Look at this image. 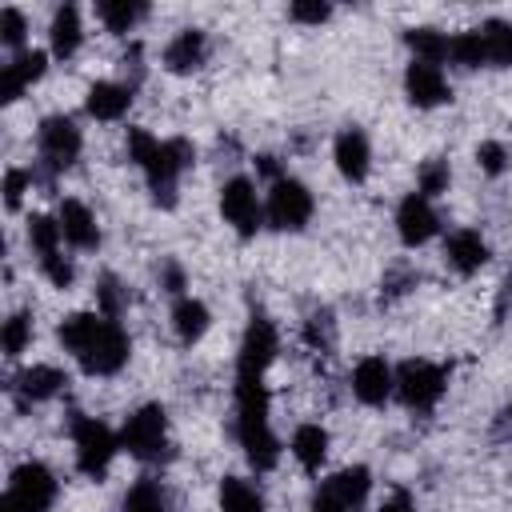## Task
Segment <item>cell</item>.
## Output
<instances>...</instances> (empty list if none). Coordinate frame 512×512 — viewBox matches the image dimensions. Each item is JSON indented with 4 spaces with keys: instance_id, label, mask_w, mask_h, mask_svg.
Segmentation results:
<instances>
[{
    "instance_id": "obj_35",
    "label": "cell",
    "mask_w": 512,
    "mask_h": 512,
    "mask_svg": "<svg viewBox=\"0 0 512 512\" xmlns=\"http://www.w3.org/2000/svg\"><path fill=\"white\" fill-rule=\"evenodd\" d=\"M28 184H32V176H28L24 168H8V172H4V204H8L12 212L20 208V196L28 192Z\"/></svg>"
},
{
    "instance_id": "obj_2",
    "label": "cell",
    "mask_w": 512,
    "mask_h": 512,
    "mask_svg": "<svg viewBox=\"0 0 512 512\" xmlns=\"http://www.w3.org/2000/svg\"><path fill=\"white\" fill-rule=\"evenodd\" d=\"M268 368L236 364V440L256 472H272L280 460V440L268 424Z\"/></svg>"
},
{
    "instance_id": "obj_37",
    "label": "cell",
    "mask_w": 512,
    "mask_h": 512,
    "mask_svg": "<svg viewBox=\"0 0 512 512\" xmlns=\"http://www.w3.org/2000/svg\"><path fill=\"white\" fill-rule=\"evenodd\" d=\"M120 284L112 280V276H104L100 280V288H96V296H100V308H104V316H112L116 320V312H120V292H116Z\"/></svg>"
},
{
    "instance_id": "obj_32",
    "label": "cell",
    "mask_w": 512,
    "mask_h": 512,
    "mask_svg": "<svg viewBox=\"0 0 512 512\" xmlns=\"http://www.w3.org/2000/svg\"><path fill=\"white\" fill-rule=\"evenodd\" d=\"M28 340H32V316H28V312H12V316L4 320V332H0L4 352H8V356H20V352L28 348Z\"/></svg>"
},
{
    "instance_id": "obj_12",
    "label": "cell",
    "mask_w": 512,
    "mask_h": 512,
    "mask_svg": "<svg viewBox=\"0 0 512 512\" xmlns=\"http://www.w3.org/2000/svg\"><path fill=\"white\" fill-rule=\"evenodd\" d=\"M396 392V372L384 364V356H364L356 368H352V396L368 408L384 404L388 396Z\"/></svg>"
},
{
    "instance_id": "obj_29",
    "label": "cell",
    "mask_w": 512,
    "mask_h": 512,
    "mask_svg": "<svg viewBox=\"0 0 512 512\" xmlns=\"http://www.w3.org/2000/svg\"><path fill=\"white\" fill-rule=\"evenodd\" d=\"M448 60H456L460 68H480L484 64V44H480V32H456L448 36Z\"/></svg>"
},
{
    "instance_id": "obj_13",
    "label": "cell",
    "mask_w": 512,
    "mask_h": 512,
    "mask_svg": "<svg viewBox=\"0 0 512 512\" xmlns=\"http://www.w3.org/2000/svg\"><path fill=\"white\" fill-rule=\"evenodd\" d=\"M404 92L416 108H436L444 100H452V88L440 72V64H428V60H412L408 72H404Z\"/></svg>"
},
{
    "instance_id": "obj_6",
    "label": "cell",
    "mask_w": 512,
    "mask_h": 512,
    "mask_svg": "<svg viewBox=\"0 0 512 512\" xmlns=\"http://www.w3.org/2000/svg\"><path fill=\"white\" fill-rule=\"evenodd\" d=\"M368 492H372V472L364 464H348L328 480H320L312 496V512H360L368 504Z\"/></svg>"
},
{
    "instance_id": "obj_15",
    "label": "cell",
    "mask_w": 512,
    "mask_h": 512,
    "mask_svg": "<svg viewBox=\"0 0 512 512\" xmlns=\"http://www.w3.org/2000/svg\"><path fill=\"white\" fill-rule=\"evenodd\" d=\"M44 68H48V52H40V48L20 52V56H16L12 64H4V72H0V100H4V104L20 100L24 88L44 76Z\"/></svg>"
},
{
    "instance_id": "obj_10",
    "label": "cell",
    "mask_w": 512,
    "mask_h": 512,
    "mask_svg": "<svg viewBox=\"0 0 512 512\" xmlns=\"http://www.w3.org/2000/svg\"><path fill=\"white\" fill-rule=\"evenodd\" d=\"M36 144H40V160L52 168V172H64L80 160V128L68 120V116H48L40 120V132H36Z\"/></svg>"
},
{
    "instance_id": "obj_1",
    "label": "cell",
    "mask_w": 512,
    "mask_h": 512,
    "mask_svg": "<svg viewBox=\"0 0 512 512\" xmlns=\"http://www.w3.org/2000/svg\"><path fill=\"white\" fill-rule=\"evenodd\" d=\"M56 336L88 376L120 372L128 364V352H132L128 332L120 328V320H112L104 312H72V316L60 320Z\"/></svg>"
},
{
    "instance_id": "obj_18",
    "label": "cell",
    "mask_w": 512,
    "mask_h": 512,
    "mask_svg": "<svg viewBox=\"0 0 512 512\" xmlns=\"http://www.w3.org/2000/svg\"><path fill=\"white\" fill-rule=\"evenodd\" d=\"M204 56H208L204 32H200V28H184V32H176V36L168 40V48H164V68L176 72V76H188V72H196V68L204 64Z\"/></svg>"
},
{
    "instance_id": "obj_19",
    "label": "cell",
    "mask_w": 512,
    "mask_h": 512,
    "mask_svg": "<svg viewBox=\"0 0 512 512\" xmlns=\"http://www.w3.org/2000/svg\"><path fill=\"white\" fill-rule=\"evenodd\" d=\"M84 108L96 120H120L132 108V88L128 84H116V80H96L88 88V96H84Z\"/></svg>"
},
{
    "instance_id": "obj_21",
    "label": "cell",
    "mask_w": 512,
    "mask_h": 512,
    "mask_svg": "<svg viewBox=\"0 0 512 512\" xmlns=\"http://www.w3.org/2000/svg\"><path fill=\"white\" fill-rule=\"evenodd\" d=\"M208 308L200 304V300H192V296H176V304H172V328H176V340L180 344H196L204 332H208Z\"/></svg>"
},
{
    "instance_id": "obj_36",
    "label": "cell",
    "mask_w": 512,
    "mask_h": 512,
    "mask_svg": "<svg viewBox=\"0 0 512 512\" xmlns=\"http://www.w3.org/2000/svg\"><path fill=\"white\" fill-rule=\"evenodd\" d=\"M288 16L300 20V24H324V20L332 16V8L320 4V0H296V4L288 8Z\"/></svg>"
},
{
    "instance_id": "obj_20",
    "label": "cell",
    "mask_w": 512,
    "mask_h": 512,
    "mask_svg": "<svg viewBox=\"0 0 512 512\" xmlns=\"http://www.w3.org/2000/svg\"><path fill=\"white\" fill-rule=\"evenodd\" d=\"M48 36H52V52H56L60 60L76 56V48H80V40H84L76 4H60V8L52 12V32H48Z\"/></svg>"
},
{
    "instance_id": "obj_41",
    "label": "cell",
    "mask_w": 512,
    "mask_h": 512,
    "mask_svg": "<svg viewBox=\"0 0 512 512\" xmlns=\"http://www.w3.org/2000/svg\"><path fill=\"white\" fill-rule=\"evenodd\" d=\"M164 280H168V292H180V288H184V276H180V268H176V264H168V268H164Z\"/></svg>"
},
{
    "instance_id": "obj_33",
    "label": "cell",
    "mask_w": 512,
    "mask_h": 512,
    "mask_svg": "<svg viewBox=\"0 0 512 512\" xmlns=\"http://www.w3.org/2000/svg\"><path fill=\"white\" fill-rule=\"evenodd\" d=\"M476 164H480V172L500 176V172L508 168V148H504L500 140H484V144L476 148Z\"/></svg>"
},
{
    "instance_id": "obj_28",
    "label": "cell",
    "mask_w": 512,
    "mask_h": 512,
    "mask_svg": "<svg viewBox=\"0 0 512 512\" xmlns=\"http://www.w3.org/2000/svg\"><path fill=\"white\" fill-rule=\"evenodd\" d=\"M60 240H64V232H60V224L56 220H48V216H28V244L36 248V256L40 260H48V256H56L60 252Z\"/></svg>"
},
{
    "instance_id": "obj_40",
    "label": "cell",
    "mask_w": 512,
    "mask_h": 512,
    "mask_svg": "<svg viewBox=\"0 0 512 512\" xmlns=\"http://www.w3.org/2000/svg\"><path fill=\"white\" fill-rule=\"evenodd\" d=\"M380 512H416L412 508V500H408V492H392L384 504H380Z\"/></svg>"
},
{
    "instance_id": "obj_4",
    "label": "cell",
    "mask_w": 512,
    "mask_h": 512,
    "mask_svg": "<svg viewBox=\"0 0 512 512\" xmlns=\"http://www.w3.org/2000/svg\"><path fill=\"white\" fill-rule=\"evenodd\" d=\"M120 448H128V456L144 460V464H160L172 456V440H168V412L160 404H144L136 408L124 428H120Z\"/></svg>"
},
{
    "instance_id": "obj_38",
    "label": "cell",
    "mask_w": 512,
    "mask_h": 512,
    "mask_svg": "<svg viewBox=\"0 0 512 512\" xmlns=\"http://www.w3.org/2000/svg\"><path fill=\"white\" fill-rule=\"evenodd\" d=\"M0 512H48V508H40L36 500H28V496L4 488V496H0Z\"/></svg>"
},
{
    "instance_id": "obj_23",
    "label": "cell",
    "mask_w": 512,
    "mask_h": 512,
    "mask_svg": "<svg viewBox=\"0 0 512 512\" xmlns=\"http://www.w3.org/2000/svg\"><path fill=\"white\" fill-rule=\"evenodd\" d=\"M292 456L300 460L304 472H320V464L328 456V432L320 424H300L292 432Z\"/></svg>"
},
{
    "instance_id": "obj_30",
    "label": "cell",
    "mask_w": 512,
    "mask_h": 512,
    "mask_svg": "<svg viewBox=\"0 0 512 512\" xmlns=\"http://www.w3.org/2000/svg\"><path fill=\"white\" fill-rule=\"evenodd\" d=\"M124 512H168V500L156 480H136L132 492L124 496Z\"/></svg>"
},
{
    "instance_id": "obj_8",
    "label": "cell",
    "mask_w": 512,
    "mask_h": 512,
    "mask_svg": "<svg viewBox=\"0 0 512 512\" xmlns=\"http://www.w3.org/2000/svg\"><path fill=\"white\" fill-rule=\"evenodd\" d=\"M312 192L296 180V176H280L268 188V204H264V220L276 232H300L312 220Z\"/></svg>"
},
{
    "instance_id": "obj_34",
    "label": "cell",
    "mask_w": 512,
    "mask_h": 512,
    "mask_svg": "<svg viewBox=\"0 0 512 512\" xmlns=\"http://www.w3.org/2000/svg\"><path fill=\"white\" fill-rule=\"evenodd\" d=\"M24 32H28L24 16H20L16 8H4V12H0V40H4L8 48H16V44H24Z\"/></svg>"
},
{
    "instance_id": "obj_24",
    "label": "cell",
    "mask_w": 512,
    "mask_h": 512,
    "mask_svg": "<svg viewBox=\"0 0 512 512\" xmlns=\"http://www.w3.org/2000/svg\"><path fill=\"white\" fill-rule=\"evenodd\" d=\"M476 32L484 44V64L488 68H512V24L508 20H484Z\"/></svg>"
},
{
    "instance_id": "obj_3",
    "label": "cell",
    "mask_w": 512,
    "mask_h": 512,
    "mask_svg": "<svg viewBox=\"0 0 512 512\" xmlns=\"http://www.w3.org/2000/svg\"><path fill=\"white\" fill-rule=\"evenodd\" d=\"M128 156L144 168V180H148V192L160 208H172L176 204V188H180V176L184 168H192V144L172 136V140H156L152 132L144 128H128Z\"/></svg>"
},
{
    "instance_id": "obj_39",
    "label": "cell",
    "mask_w": 512,
    "mask_h": 512,
    "mask_svg": "<svg viewBox=\"0 0 512 512\" xmlns=\"http://www.w3.org/2000/svg\"><path fill=\"white\" fill-rule=\"evenodd\" d=\"M304 336H308V344H312V348H328V336H332L328 316H312V320H308V328H304Z\"/></svg>"
},
{
    "instance_id": "obj_25",
    "label": "cell",
    "mask_w": 512,
    "mask_h": 512,
    "mask_svg": "<svg viewBox=\"0 0 512 512\" xmlns=\"http://www.w3.org/2000/svg\"><path fill=\"white\" fill-rule=\"evenodd\" d=\"M220 512H264V496L256 484L240 476H224L220 484Z\"/></svg>"
},
{
    "instance_id": "obj_22",
    "label": "cell",
    "mask_w": 512,
    "mask_h": 512,
    "mask_svg": "<svg viewBox=\"0 0 512 512\" xmlns=\"http://www.w3.org/2000/svg\"><path fill=\"white\" fill-rule=\"evenodd\" d=\"M64 384H68V376H64L56 364H32L28 372H20L16 392H20V400H48V396H56Z\"/></svg>"
},
{
    "instance_id": "obj_9",
    "label": "cell",
    "mask_w": 512,
    "mask_h": 512,
    "mask_svg": "<svg viewBox=\"0 0 512 512\" xmlns=\"http://www.w3.org/2000/svg\"><path fill=\"white\" fill-rule=\"evenodd\" d=\"M220 216L240 232V236H256L264 228V204L256 196V184L248 176H232L220 188Z\"/></svg>"
},
{
    "instance_id": "obj_11",
    "label": "cell",
    "mask_w": 512,
    "mask_h": 512,
    "mask_svg": "<svg viewBox=\"0 0 512 512\" xmlns=\"http://www.w3.org/2000/svg\"><path fill=\"white\" fill-rule=\"evenodd\" d=\"M396 232H400V240H404L408 248H420V244H428V240L440 232V216H436V208H432L420 192H412V196H404L400 208H396Z\"/></svg>"
},
{
    "instance_id": "obj_16",
    "label": "cell",
    "mask_w": 512,
    "mask_h": 512,
    "mask_svg": "<svg viewBox=\"0 0 512 512\" xmlns=\"http://www.w3.org/2000/svg\"><path fill=\"white\" fill-rule=\"evenodd\" d=\"M56 224H60V232H64V240H68L72 248H80V252L100 248V228H96V216L88 212V204H80V200H64Z\"/></svg>"
},
{
    "instance_id": "obj_14",
    "label": "cell",
    "mask_w": 512,
    "mask_h": 512,
    "mask_svg": "<svg viewBox=\"0 0 512 512\" xmlns=\"http://www.w3.org/2000/svg\"><path fill=\"white\" fill-rule=\"evenodd\" d=\"M332 160H336V168H340L344 180L360 184L368 176V168H372V144H368V136L360 128H344L336 136V144H332Z\"/></svg>"
},
{
    "instance_id": "obj_26",
    "label": "cell",
    "mask_w": 512,
    "mask_h": 512,
    "mask_svg": "<svg viewBox=\"0 0 512 512\" xmlns=\"http://www.w3.org/2000/svg\"><path fill=\"white\" fill-rule=\"evenodd\" d=\"M144 12H148V8L136 4V0H100V4H96V16L104 20L108 32H128Z\"/></svg>"
},
{
    "instance_id": "obj_31",
    "label": "cell",
    "mask_w": 512,
    "mask_h": 512,
    "mask_svg": "<svg viewBox=\"0 0 512 512\" xmlns=\"http://www.w3.org/2000/svg\"><path fill=\"white\" fill-rule=\"evenodd\" d=\"M448 180H452L448 160H424L420 172H416V192H420L424 200H432V196L448 192Z\"/></svg>"
},
{
    "instance_id": "obj_7",
    "label": "cell",
    "mask_w": 512,
    "mask_h": 512,
    "mask_svg": "<svg viewBox=\"0 0 512 512\" xmlns=\"http://www.w3.org/2000/svg\"><path fill=\"white\" fill-rule=\"evenodd\" d=\"M448 388V372L432 360H404L396 368V396L412 412H432Z\"/></svg>"
},
{
    "instance_id": "obj_5",
    "label": "cell",
    "mask_w": 512,
    "mask_h": 512,
    "mask_svg": "<svg viewBox=\"0 0 512 512\" xmlns=\"http://www.w3.org/2000/svg\"><path fill=\"white\" fill-rule=\"evenodd\" d=\"M72 444H76V468H80L84 476L100 480V476L108 472L116 448H120V436H116L104 420L76 412V416H72Z\"/></svg>"
},
{
    "instance_id": "obj_17",
    "label": "cell",
    "mask_w": 512,
    "mask_h": 512,
    "mask_svg": "<svg viewBox=\"0 0 512 512\" xmlns=\"http://www.w3.org/2000/svg\"><path fill=\"white\" fill-rule=\"evenodd\" d=\"M444 256L460 276H472V272H480L488 264V244H484V236L476 228H456L444 240Z\"/></svg>"
},
{
    "instance_id": "obj_27",
    "label": "cell",
    "mask_w": 512,
    "mask_h": 512,
    "mask_svg": "<svg viewBox=\"0 0 512 512\" xmlns=\"http://www.w3.org/2000/svg\"><path fill=\"white\" fill-rule=\"evenodd\" d=\"M408 48L416 52V60H428V64H440L448 60V36L436 32V28H408Z\"/></svg>"
}]
</instances>
